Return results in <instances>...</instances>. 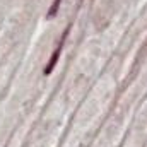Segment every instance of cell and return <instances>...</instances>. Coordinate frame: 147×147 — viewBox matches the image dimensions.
<instances>
[{
  "mask_svg": "<svg viewBox=\"0 0 147 147\" xmlns=\"http://www.w3.org/2000/svg\"><path fill=\"white\" fill-rule=\"evenodd\" d=\"M67 34H69V28L65 29V33H63V36H62V39H60V43L57 45L55 51L51 53L50 62H48V65H46V67H45V70H43L45 75H50V74L53 72V69H55V65H57V62H58V57H60V53H62V50H63V43H65V39H67Z\"/></svg>",
  "mask_w": 147,
  "mask_h": 147,
  "instance_id": "1",
  "label": "cell"
},
{
  "mask_svg": "<svg viewBox=\"0 0 147 147\" xmlns=\"http://www.w3.org/2000/svg\"><path fill=\"white\" fill-rule=\"evenodd\" d=\"M60 2H62V0H53V3H51L50 10H48V14H46V17H48V19H51V17L57 14V10H58V7H60Z\"/></svg>",
  "mask_w": 147,
  "mask_h": 147,
  "instance_id": "2",
  "label": "cell"
}]
</instances>
